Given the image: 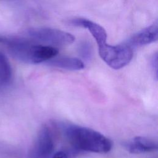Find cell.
Returning <instances> with one entry per match:
<instances>
[{
    "label": "cell",
    "instance_id": "cell-1",
    "mask_svg": "<svg viewBox=\"0 0 158 158\" xmlns=\"http://www.w3.org/2000/svg\"><path fill=\"white\" fill-rule=\"evenodd\" d=\"M0 43L7 46L9 52L14 58L27 64H36L46 62L56 57L58 53V49L55 47L2 35H0Z\"/></svg>",
    "mask_w": 158,
    "mask_h": 158
},
{
    "label": "cell",
    "instance_id": "cell-2",
    "mask_svg": "<svg viewBox=\"0 0 158 158\" xmlns=\"http://www.w3.org/2000/svg\"><path fill=\"white\" fill-rule=\"evenodd\" d=\"M64 131L70 144L77 150L104 154L112 146L109 138L91 128L73 125L66 127Z\"/></svg>",
    "mask_w": 158,
    "mask_h": 158
},
{
    "label": "cell",
    "instance_id": "cell-3",
    "mask_svg": "<svg viewBox=\"0 0 158 158\" xmlns=\"http://www.w3.org/2000/svg\"><path fill=\"white\" fill-rule=\"evenodd\" d=\"M98 46L101 59L114 69L125 67L133 58V49L127 44L112 46L106 42Z\"/></svg>",
    "mask_w": 158,
    "mask_h": 158
},
{
    "label": "cell",
    "instance_id": "cell-4",
    "mask_svg": "<svg viewBox=\"0 0 158 158\" xmlns=\"http://www.w3.org/2000/svg\"><path fill=\"white\" fill-rule=\"evenodd\" d=\"M28 34L35 40L52 45L65 46L72 44L75 41V36L72 34L51 28H31L28 30Z\"/></svg>",
    "mask_w": 158,
    "mask_h": 158
},
{
    "label": "cell",
    "instance_id": "cell-5",
    "mask_svg": "<svg viewBox=\"0 0 158 158\" xmlns=\"http://www.w3.org/2000/svg\"><path fill=\"white\" fill-rule=\"evenodd\" d=\"M54 142L50 129L46 125L42 127L36 136L30 150V158H51L53 154Z\"/></svg>",
    "mask_w": 158,
    "mask_h": 158
},
{
    "label": "cell",
    "instance_id": "cell-6",
    "mask_svg": "<svg viewBox=\"0 0 158 158\" xmlns=\"http://www.w3.org/2000/svg\"><path fill=\"white\" fill-rule=\"evenodd\" d=\"M158 38L157 23H154L133 35L126 44L131 48L140 47L156 41Z\"/></svg>",
    "mask_w": 158,
    "mask_h": 158
},
{
    "label": "cell",
    "instance_id": "cell-7",
    "mask_svg": "<svg viewBox=\"0 0 158 158\" xmlns=\"http://www.w3.org/2000/svg\"><path fill=\"white\" fill-rule=\"evenodd\" d=\"M127 150L132 154L150 152L157 150V143L152 139L144 136H136L125 143Z\"/></svg>",
    "mask_w": 158,
    "mask_h": 158
},
{
    "label": "cell",
    "instance_id": "cell-8",
    "mask_svg": "<svg viewBox=\"0 0 158 158\" xmlns=\"http://www.w3.org/2000/svg\"><path fill=\"white\" fill-rule=\"evenodd\" d=\"M47 64L50 66L68 70H80L85 67L81 60L71 57H54L48 60Z\"/></svg>",
    "mask_w": 158,
    "mask_h": 158
},
{
    "label": "cell",
    "instance_id": "cell-9",
    "mask_svg": "<svg viewBox=\"0 0 158 158\" xmlns=\"http://www.w3.org/2000/svg\"><path fill=\"white\" fill-rule=\"evenodd\" d=\"M12 77V68L7 57L0 52V84H6Z\"/></svg>",
    "mask_w": 158,
    "mask_h": 158
},
{
    "label": "cell",
    "instance_id": "cell-10",
    "mask_svg": "<svg viewBox=\"0 0 158 158\" xmlns=\"http://www.w3.org/2000/svg\"><path fill=\"white\" fill-rule=\"evenodd\" d=\"M78 52L82 57L88 59L92 54V48L90 43L87 41H82L78 47Z\"/></svg>",
    "mask_w": 158,
    "mask_h": 158
},
{
    "label": "cell",
    "instance_id": "cell-11",
    "mask_svg": "<svg viewBox=\"0 0 158 158\" xmlns=\"http://www.w3.org/2000/svg\"><path fill=\"white\" fill-rule=\"evenodd\" d=\"M51 158H72V156L66 151H59L53 154Z\"/></svg>",
    "mask_w": 158,
    "mask_h": 158
},
{
    "label": "cell",
    "instance_id": "cell-12",
    "mask_svg": "<svg viewBox=\"0 0 158 158\" xmlns=\"http://www.w3.org/2000/svg\"><path fill=\"white\" fill-rule=\"evenodd\" d=\"M151 67L153 72L155 73V77H157V55L155 54L151 59Z\"/></svg>",
    "mask_w": 158,
    "mask_h": 158
}]
</instances>
